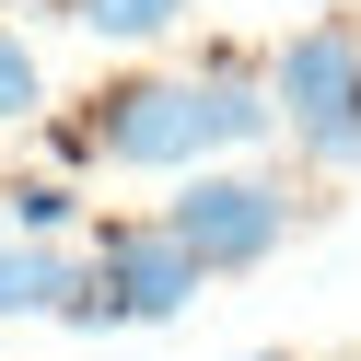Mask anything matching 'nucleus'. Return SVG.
Wrapping results in <instances>:
<instances>
[{
    "instance_id": "1",
    "label": "nucleus",
    "mask_w": 361,
    "mask_h": 361,
    "mask_svg": "<svg viewBox=\"0 0 361 361\" xmlns=\"http://www.w3.org/2000/svg\"><path fill=\"white\" fill-rule=\"evenodd\" d=\"M198 291H210V257H198L164 210H152V221H105V233H94V268H82V291L59 303V326H71V338L175 326Z\"/></svg>"
},
{
    "instance_id": "2",
    "label": "nucleus",
    "mask_w": 361,
    "mask_h": 361,
    "mask_svg": "<svg viewBox=\"0 0 361 361\" xmlns=\"http://www.w3.org/2000/svg\"><path fill=\"white\" fill-rule=\"evenodd\" d=\"M268 94H280V128L303 140L314 175H361V24L314 0V24L268 59Z\"/></svg>"
},
{
    "instance_id": "3",
    "label": "nucleus",
    "mask_w": 361,
    "mask_h": 361,
    "mask_svg": "<svg viewBox=\"0 0 361 361\" xmlns=\"http://www.w3.org/2000/svg\"><path fill=\"white\" fill-rule=\"evenodd\" d=\"M82 117H94V152L128 164V175H187V164L221 152V94H210V71H128V82H105Z\"/></svg>"
},
{
    "instance_id": "4",
    "label": "nucleus",
    "mask_w": 361,
    "mask_h": 361,
    "mask_svg": "<svg viewBox=\"0 0 361 361\" xmlns=\"http://www.w3.org/2000/svg\"><path fill=\"white\" fill-rule=\"evenodd\" d=\"M164 221L210 257V280H245V268H268L291 245V187H268L245 164H187V187L164 198Z\"/></svg>"
},
{
    "instance_id": "5",
    "label": "nucleus",
    "mask_w": 361,
    "mask_h": 361,
    "mask_svg": "<svg viewBox=\"0 0 361 361\" xmlns=\"http://www.w3.org/2000/svg\"><path fill=\"white\" fill-rule=\"evenodd\" d=\"M94 257H59V233H0V326H35L82 291Z\"/></svg>"
},
{
    "instance_id": "6",
    "label": "nucleus",
    "mask_w": 361,
    "mask_h": 361,
    "mask_svg": "<svg viewBox=\"0 0 361 361\" xmlns=\"http://www.w3.org/2000/svg\"><path fill=\"white\" fill-rule=\"evenodd\" d=\"M175 12H187V0H59V24L105 35V47H152V35H164Z\"/></svg>"
},
{
    "instance_id": "7",
    "label": "nucleus",
    "mask_w": 361,
    "mask_h": 361,
    "mask_svg": "<svg viewBox=\"0 0 361 361\" xmlns=\"http://www.w3.org/2000/svg\"><path fill=\"white\" fill-rule=\"evenodd\" d=\"M0 210H12V233H71L82 187H71V164H59V175H0Z\"/></svg>"
},
{
    "instance_id": "8",
    "label": "nucleus",
    "mask_w": 361,
    "mask_h": 361,
    "mask_svg": "<svg viewBox=\"0 0 361 361\" xmlns=\"http://www.w3.org/2000/svg\"><path fill=\"white\" fill-rule=\"evenodd\" d=\"M47 117V71H35V47L12 24H0V128H35Z\"/></svg>"
},
{
    "instance_id": "9",
    "label": "nucleus",
    "mask_w": 361,
    "mask_h": 361,
    "mask_svg": "<svg viewBox=\"0 0 361 361\" xmlns=\"http://www.w3.org/2000/svg\"><path fill=\"white\" fill-rule=\"evenodd\" d=\"M245 361H291V350H245Z\"/></svg>"
}]
</instances>
